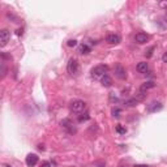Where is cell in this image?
<instances>
[{
  "label": "cell",
  "instance_id": "obj_14",
  "mask_svg": "<svg viewBox=\"0 0 167 167\" xmlns=\"http://www.w3.org/2000/svg\"><path fill=\"white\" fill-rule=\"evenodd\" d=\"M101 81H102V85L106 88L111 86V84H112V80H111V77L109 76V74H106V76H103L102 78H101Z\"/></svg>",
  "mask_w": 167,
  "mask_h": 167
},
{
  "label": "cell",
  "instance_id": "obj_13",
  "mask_svg": "<svg viewBox=\"0 0 167 167\" xmlns=\"http://www.w3.org/2000/svg\"><path fill=\"white\" fill-rule=\"evenodd\" d=\"M91 51V47H90V46L89 44H86V43H82V44H81L80 46V47H78V52H80V54H85V55H86V54H89V52Z\"/></svg>",
  "mask_w": 167,
  "mask_h": 167
},
{
  "label": "cell",
  "instance_id": "obj_22",
  "mask_svg": "<svg viewBox=\"0 0 167 167\" xmlns=\"http://www.w3.org/2000/svg\"><path fill=\"white\" fill-rule=\"evenodd\" d=\"M162 61H163V63H167V52H165V54H163V56H162Z\"/></svg>",
  "mask_w": 167,
  "mask_h": 167
},
{
  "label": "cell",
  "instance_id": "obj_20",
  "mask_svg": "<svg viewBox=\"0 0 167 167\" xmlns=\"http://www.w3.org/2000/svg\"><path fill=\"white\" fill-rule=\"evenodd\" d=\"M120 111H122L120 109H114L112 110V115L115 116V117H117V116H119V114H120Z\"/></svg>",
  "mask_w": 167,
  "mask_h": 167
},
{
  "label": "cell",
  "instance_id": "obj_11",
  "mask_svg": "<svg viewBox=\"0 0 167 167\" xmlns=\"http://www.w3.org/2000/svg\"><path fill=\"white\" fill-rule=\"evenodd\" d=\"M162 110V103L161 102H152L148 107V111L149 112H157V111Z\"/></svg>",
  "mask_w": 167,
  "mask_h": 167
},
{
  "label": "cell",
  "instance_id": "obj_2",
  "mask_svg": "<svg viewBox=\"0 0 167 167\" xmlns=\"http://www.w3.org/2000/svg\"><path fill=\"white\" fill-rule=\"evenodd\" d=\"M107 72H109V67L107 65H97V67H94L93 69H91V77L93 78H102L103 76H106Z\"/></svg>",
  "mask_w": 167,
  "mask_h": 167
},
{
  "label": "cell",
  "instance_id": "obj_27",
  "mask_svg": "<svg viewBox=\"0 0 167 167\" xmlns=\"http://www.w3.org/2000/svg\"><path fill=\"white\" fill-rule=\"evenodd\" d=\"M4 167H11V166H9V165H4Z\"/></svg>",
  "mask_w": 167,
  "mask_h": 167
},
{
  "label": "cell",
  "instance_id": "obj_23",
  "mask_svg": "<svg viewBox=\"0 0 167 167\" xmlns=\"http://www.w3.org/2000/svg\"><path fill=\"white\" fill-rule=\"evenodd\" d=\"M41 167H51V163L50 162H44V163H42Z\"/></svg>",
  "mask_w": 167,
  "mask_h": 167
},
{
  "label": "cell",
  "instance_id": "obj_17",
  "mask_svg": "<svg viewBox=\"0 0 167 167\" xmlns=\"http://www.w3.org/2000/svg\"><path fill=\"white\" fill-rule=\"evenodd\" d=\"M135 98H136L137 101H139V102H142V101L146 98V94H145V93H142V91H140V94H137V96H136Z\"/></svg>",
  "mask_w": 167,
  "mask_h": 167
},
{
  "label": "cell",
  "instance_id": "obj_5",
  "mask_svg": "<svg viewBox=\"0 0 167 167\" xmlns=\"http://www.w3.org/2000/svg\"><path fill=\"white\" fill-rule=\"evenodd\" d=\"M115 76L119 78V80H125V78H127V71H125V68H124L123 65H120V64L116 65V68H115Z\"/></svg>",
  "mask_w": 167,
  "mask_h": 167
},
{
  "label": "cell",
  "instance_id": "obj_19",
  "mask_svg": "<svg viewBox=\"0 0 167 167\" xmlns=\"http://www.w3.org/2000/svg\"><path fill=\"white\" fill-rule=\"evenodd\" d=\"M67 44L69 46V47H74V46L77 44V41H76V39H69V41L67 42Z\"/></svg>",
  "mask_w": 167,
  "mask_h": 167
},
{
  "label": "cell",
  "instance_id": "obj_15",
  "mask_svg": "<svg viewBox=\"0 0 167 167\" xmlns=\"http://www.w3.org/2000/svg\"><path fill=\"white\" fill-rule=\"evenodd\" d=\"M89 112H88V111H85L84 114H81V116L78 117V122L80 123H82V122H86V120H89Z\"/></svg>",
  "mask_w": 167,
  "mask_h": 167
},
{
  "label": "cell",
  "instance_id": "obj_1",
  "mask_svg": "<svg viewBox=\"0 0 167 167\" xmlns=\"http://www.w3.org/2000/svg\"><path fill=\"white\" fill-rule=\"evenodd\" d=\"M85 109H86V103L81 99H74L69 104V110L73 114H81L82 111H85Z\"/></svg>",
  "mask_w": 167,
  "mask_h": 167
},
{
  "label": "cell",
  "instance_id": "obj_4",
  "mask_svg": "<svg viewBox=\"0 0 167 167\" xmlns=\"http://www.w3.org/2000/svg\"><path fill=\"white\" fill-rule=\"evenodd\" d=\"M9 39H11V33L7 30V29H3V30L0 31V46L4 47L9 42Z\"/></svg>",
  "mask_w": 167,
  "mask_h": 167
},
{
  "label": "cell",
  "instance_id": "obj_26",
  "mask_svg": "<svg viewBox=\"0 0 167 167\" xmlns=\"http://www.w3.org/2000/svg\"><path fill=\"white\" fill-rule=\"evenodd\" d=\"M119 167H128V166H125V165H120Z\"/></svg>",
  "mask_w": 167,
  "mask_h": 167
},
{
  "label": "cell",
  "instance_id": "obj_25",
  "mask_svg": "<svg viewBox=\"0 0 167 167\" xmlns=\"http://www.w3.org/2000/svg\"><path fill=\"white\" fill-rule=\"evenodd\" d=\"M136 167H150V166H146V165H137Z\"/></svg>",
  "mask_w": 167,
  "mask_h": 167
},
{
  "label": "cell",
  "instance_id": "obj_7",
  "mask_svg": "<svg viewBox=\"0 0 167 167\" xmlns=\"http://www.w3.org/2000/svg\"><path fill=\"white\" fill-rule=\"evenodd\" d=\"M38 155L37 154H28V157H26V159H25V162H26V165H28L29 167H34L35 165L38 163Z\"/></svg>",
  "mask_w": 167,
  "mask_h": 167
},
{
  "label": "cell",
  "instance_id": "obj_18",
  "mask_svg": "<svg viewBox=\"0 0 167 167\" xmlns=\"http://www.w3.org/2000/svg\"><path fill=\"white\" fill-rule=\"evenodd\" d=\"M116 132H117V133H120V135H125L127 129H125V128H123L122 125H117V127H116Z\"/></svg>",
  "mask_w": 167,
  "mask_h": 167
},
{
  "label": "cell",
  "instance_id": "obj_10",
  "mask_svg": "<svg viewBox=\"0 0 167 167\" xmlns=\"http://www.w3.org/2000/svg\"><path fill=\"white\" fill-rule=\"evenodd\" d=\"M136 69L139 73H146V72L149 71V65L146 61H140L139 64H137V67H136Z\"/></svg>",
  "mask_w": 167,
  "mask_h": 167
},
{
  "label": "cell",
  "instance_id": "obj_24",
  "mask_svg": "<svg viewBox=\"0 0 167 167\" xmlns=\"http://www.w3.org/2000/svg\"><path fill=\"white\" fill-rule=\"evenodd\" d=\"M17 35H22V29H18L17 30Z\"/></svg>",
  "mask_w": 167,
  "mask_h": 167
},
{
  "label": "cell",
  "instance_id": "obj_21",
  "mask_svg": "<svg viewBox=\"0 0 167 167\" xmlns=\"http://www.w3.org/2000/svg\"><path fill=\"white\" fill-rule=\"evenodd\" d=\"M1 73H3V77H4V76H5V73H7V68H5L4 61H3V64H1Z\"/></svg>",
  "mask_w": 167,
  "mask_h": 167
},
{
  "label": "cell",
  "instance_id": "obj_6",
  "mask_svg": "<svg viewBox=\"0 0 167 167\" xmlns=\"http://www.w3.org/2000/svg\"><path fill=\"white\" fill-rule=\"evenodd\" d=\"M61 127H63L68 133H74L76 132V128L73 127V123H72L71 119H64L63 122H61Z\"/></svg>",
  "mask_w": 167,
  "mask_h": 167
},
{
  "label": "cell",
  "instance_id": "obj_12",
  "mask_svg": "<svg viewBox=\"0 0 167 167\" xmlns=\"http://www.w3.org/2000/svg\"><path fill=\"white\" fill-rule=\"evenodd\" d=\"M154 86H155L154 81H146V82H144V84L141 85V88H140V91L145 93V91H148L149 89H153Z\"/></svg>",
  "mask_w": 167,
  "mask_h": 167
},
{
  "label": "cell",
  "instance_id": "obj_3",
  "mask_svg": "<svg viewBox=\"0 0 167 167\" xmlns=\"http://www.w3.org/2000/svg\"><path fill=\"white\" fill-rule=\"evenodd\" d=\"M67 71L69 74H77L78 71H80V65H78V61L76 60V59H69V61H68V65H67Z\"/></svg>",
  "mask_w": 167,
  "mask_h": 167
},
{
  "label": "cell",
  "instance_id": "obj_9",
  "mask_svg": "<svg viewBox=\"0 0 167 167\" xmlns=\"http://www.w3.org/2000/svg\"><path fill=\"white\" fill-rule=\"evenodd\" d=\"M135 41L137 42V43H140V44H144V43H146V42L149 41V35L145 34V33H137L136 37H135Z\"/></svg>",
  "mask_w": 167,
  "mask_h": 167
},
{
  "label": "cell",
  "instance_id": "obj_16",
  "mask_svg": "<svg viewBox=\"0 0 167 167\" xmlns=\"http://www.w3.org/2000/svg\"><path fill=\"white\" fill-rule=\"evenodd\" d=\"M137 103H139V101H137L136 98H132V99L125 101V104H127V106H131V107H132V106H136Z\"/></svg>",
  "mask_w": 167,
  "mask_h": 167
},
{
  "label": "cell",
  "instance_id": "obj_8",
  "mask_svg": "<svg viewBox=\"0 0 167 167\" xmlns=\"http://www.w3.org/2000/svg\"><path fill=\"white\" fill-rule=\"evenodd\" d=\"M120 41H122V38L119 34H109L106 37V42L110 44H117Z\"/></svg>",
  "mask_w": 167,
  "mask_h": 167
}]
</instances>
